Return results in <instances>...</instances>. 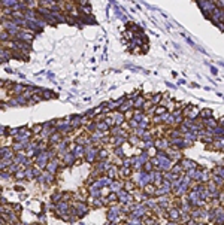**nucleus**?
Segmentation results:
<instances>
[{
    "label": "nucleus",
    "mask_w": 224,
    "mask_h": 225,
    "mask_svg": "<svg viewBox=\"0 0 224 225\" xmlns=\"http://www.w3.org/2000/svg\"><path fill=\"white\" fill-rule=\"evenodd\" d=\"M76 213H78V216H82L84 213H87L88 212V207L85 206V204H82V203H79V204H76Z\"/></svg>",
    "instance_id": "obj_1"
},
{
    "label": "nucleus",
    "mask_w": 224,
    "mask_h": 225,
    "mask_svg": "<svg viewBox=\"0 0 224 225\" xmlns=\"http://www.w3.org/2000/svg\"><path fill=\"white\" fill-rule=\"evenodd\" d=\"M169 216H170V219L178 221L179 219V212L176 210V209H170V210H169Z\"/></svg>",
    "instance_id": "obj_2"
},
{
    "label": "nucleus",
    "mask_w": 224,
    "mask_h": 225,
    "mask_svg": "<svg viewBox=\"0 0 224 225\" xmlns=\"http://www.w3.org/2000/svg\"><path fill=\"white\" fill-rule=\"evenodd\" d=\"M55 169H57V161H51V163L48 164V172H49V173H54Z\"/></svg>",
    "instance_id": "obj_3"
},
{
    "label": "nucleus",
    "mask_w": 224,
    "mask_h": 225,
    "mask_svg": "<svg viewBox=\"0 0 224 225\" xmlns=\"http://www.w3.org/2000/svg\"><path fill=\"white\" fill-rule=\"evenodd\" d=\"M118 194H120V200H121V201H127V200L130 198L129 194H127V191H126V192H124V191H120Z\"/></svg>",
    "instance_id": "obj_4"
},
{
    "label": "nucleus",
    "mask_w": 224,
    "mask_h": 225,
    "mask_svg": "<svg viewBox=\"0 0 224 225\" xmlns=\"http://www.w3.org/2000/svg\"><path fill=\"white\" fill-rule=\"evenodd\" d=\"M61 197H63V194L57 192L55 195H52V201H55V203H57V201H60V200H61Z\"/></svg>",
    "instance_id": "obj_5"
}]
</instances>
